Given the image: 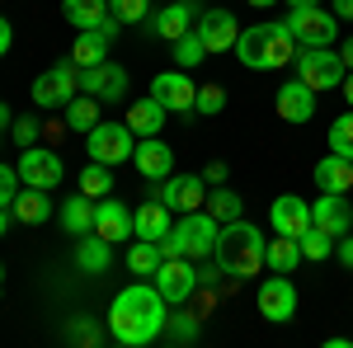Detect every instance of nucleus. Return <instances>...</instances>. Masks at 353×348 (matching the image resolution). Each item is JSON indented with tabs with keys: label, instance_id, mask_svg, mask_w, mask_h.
I'll use <instances>...</instances> for the list:
<instances>
[{
	"label": "nucleus",
	"instance_id": "obj_1",
	"mask_svg": "<svg viewBox=\"0 0 353 348\" xmlns=\"http://www.w3.org/2000/svg\"><path fill=\"white\" fill-rule=\"evenodd\" d=\"M165 306H170V301L156 292V283H132V287H123L109 306V334L123 348L156 344L165 334V320H170Z\"/></svg>",
	"mask_w": 353,
	"mask_h": 348
},
{
	"label": "nucleus",
	"instance_id": "obj_2",
	"mask_svg": "<svg viewBox=\"0 0 353 348\" xmlns=\"http://www.w3.org/2000/svg\"><path fill=\"white\" fill-rule=\"evenodd\" d=\"M264 231L254 226V221H245V216H236V221H226L217 236V249H212V259H217V268L226 273V278H254L259 268H264Z\"/></svg>",
	"mask_w": 353,
	"mask_h": 348
},
{
	"label": "nucleus",
	"instance_id": "obj_3",
	"mask_svg": "<svg viewBox=\"0 0 353 348\" xmlns=\"http://www.w3.org/2000/svg\"><path fill=\"white\" fill-rule=\"evenodd\" d=\"M297 52L301 48H297V38H292L288 24H250L236 38V57L250 71H278V66L297 61Z\"/></svg>",
	"mask_w": 353,
	"mask_h": 348
},
{
	"label": "nucleus",
	"instance_id": "obj_4",
	"mask_svg": "<svg viewBox=\"0 0 353 348\" xmlns=\"http://www.w3.org/2000/svg\"><path fill=\"white\" fill-rule=\"evenodd\" d=\"M217 236H221V221L208 207H198V212H184L179 226H170V236L161 240V254L165 259H212V249H217Z\"/></svg>",
	"mask_w": 353,
	"mask_h": 348
},
{
	"label": "nucleus",
	"instance_id": "obj_5",
	"mask_svg": "<svg viewBox=\"0 0 353 348\" xmlns=\"http://www.w3.org/2000/svg\"><path fill=\"white\" fill-rule=\"evenodd\" d=\"M85 151L90 161H104V165H128L137 151V132L128 123H94L85 132Z\"/></svg>",
	"mask_w": 353,
	"mask_h": 348
},
{
	"label": "nucleus",
	"instance_id": "obj_6",
	"mask_svg": "<svg viewBox=\"0 0 353 348\" xmlns=\"http://www.w3.org/2000/svg\"><path fill=\"white\" fill-rule=\"evenodd\" d=\"M76 90H81V66L66 57V61H57L52 71H43L33 81V104L38 108H66L76 99Z\"/></svg>",
	"mask_w": 353,
	"mask_h": 348
},
{
	"label": "nucleus",
	"instance_id": "obj_7",
	"mask_svg": "<svg viewBox=\"0 0 353 348\" xmlns=\"http://www.w3.org/2000/svg\"><path fill=\"white\" fill-rule=\"evenodd\" d=\"M283 24L292 28V38H297V48H330L334 38H339V19L321 10V5H306V10H288V19Z\"/></svg>",
	"mask_w": 353,
	"mask_h": 348
},
{
	"label": "nucleus",
	"instance_id": "obj_8",
	"mask_svg": "<svg viewBox=\"0 0 353 348\" xmlns=\"http://www.w3.org/2000/svg\"><path fill=\"white\" fill-rule=\"evenodd\" d=\"M344 71H349L344 57L330 52V48H301L297 52V76L311 85L316 94H321V90H339V85H344Z\"/></svg>",
	"mask_w": 353,
	"mask_h": 348
},
{
	"label": "nucleus",
	"instance_id": "obj_9",
	"mask_svg": "<svg viewBox=\"0 0 353 348\" xmlns=\"http://www.w3.org/2000/svg\"><path fill=\"white\" fill-rule=\"evenodd\" d=\"M151 283H156V292L170 301V306H184L193 292H198V268H193V259H161V268L151 273Z\"/></svg>",
	"mask_w": 353,
	"mask_h": 348
},
{
	"label": "nucleus",
	"instance_id": "obj_10",
	"mask_svg": "<svg viewBox=\"0 0 353 348\" xmlns=\"http://www.w3.org/2000/svg\"><path fill=\"white\" fill-rule=\"evenodd\" d=\"M259 316L273 325H288L292 316H297V287L288 283V273H273V278H264L259 283Z\"/></svg>",
	"mask_w": 353,
	"mask_h": 348
},
{
	"label": "nucleus",
	"instance_id": "obj_11",
	"mask_svg": "<svg viewBox=\"0 0 353 348\" xmlns=\"http://www.w3.org/2000/svg\"><path fill=\"white\" fill-rule=\"evenodd\" d=\"M19 179L24 184H33V188H57L61 184V156H57L52 146H24V156H19Z\"/></svg>",
	"mask_w": 353,
	"mask_h": 348
},
{
	"label": "nucleus",
	"instance_id": "obj_12",
	"mask_svg": "<svg viewBox=\"0 0 353 348\" xmlns=\"http://www.w3.org/2000/svg\"><path fill=\"white\" fill-rule=\"evenodd\" d=\"M81 90L94 94L99 104H118L128 94V71L118 61H99V66H81Z\"/></svg>",
	"mask_w": 353,
	"mask_h": 348
},
{
	"label": "nucleus",
	"instance_id": "obj_13",
	"mask_svg": "<svg viewBox=\"0 0 353 348\" xmlns=\"http://www.w3.org/2000/svg\"><path fill=\"white\" fill-rule=\"evenodd\" d=\"M161 203L170 212H198V207H208V179L203 174H170L161 188Z\"/></svg>",
	"mask_w": 353,
	"mask_h": 348
},
{
	"label": "nucleus",
	"instance_id": "obj_14",
	"mask_svg": "<svg viewBox=\"0 0 353 348\" xmlns=\"http://www.w3.org/2000/svg\"><path fill=\"white\" fill-rule=\"evenodd\" d=\"M269 221L278 236H306L311 231V203H301L297 193H283V198H273L269 203Z\"/></svg>",
	"mask_w": 353,
	"mask_h": 348
},
{
	"label": "nucleus",
	"instance_id": "obj_15",
	"mask_svg": "<svg viewBox=\"0 0 353 348\" xmlns=\"http://www.w3.org/2000/svg\"><path fill=\"white\" fill-rule=\"evenodd\" d=\"M193 28L203 33L208 52H231V48H236V38H241V24H236V14H231V10H203Z\"/></svg>",
	"mask_w": 353,
	"mask_h": 348
},
{
	"label": "nucleus",
	"instance_id": "obj_16",
	"mask_svg": "<svg viewBox=\"0 0 353 348\" xmlns=\"http://www.w3.org/2000/svg\"><path fill=\"white\" fill-rule=\"evenodd\" d=\"M151 94L161 99L170 113H193V99H198V85L184 76V71H161L151 81Z\"/></svg>",
	"mask_w": 353,
	"mask_h": 348
},
{
	"label": "nucleus",
	"instance_id": "obj_17",
	"mask_svg": "<svg viewBox=\"0 0 353 348\" xmlns=\"http://www.w3.org/2000/svg\"><path fill=\"white\" fill-rule=\"evenodd\" d=\"M278 118L283 123H311L316 118V90L301 81V76L278 90Z\"/></svg>",
	"mask_w": 353,
	"mask_h": 348
},
{
	"label": "nucleus",
	"instance_id": "obj_18",
	"mask_svg": "<svg viewBox=\"0 0 353 348\" xmlns=\"http://www.w3.org/2000/svg\"><path fill=\"white\" fill-rule=\"evenodd\" d=\"M132 165L146 174V179H170V170H174V151L165 146L161 136H137Z\"/></svg>",
	"mask_w": 353,
	"mask_h": 348
},
{
	"label": "nucleus",
	"instance_id": "obj_19",
	"mask_svg": "<svg viewBox=\"0 0 353 348\" xmlns=\"http://www.w3.org/2000/svg\"><path fill=\"white\" fill-rule=\"evenodd\" d=\"M311 226L330 231L334 240H339V236H349V231H353V207L344 203V193H325V198L311 207Z\"/></svg>",
	"mask_w": 353,
	"mask_h": 348
},
{
	"label": "nucleus",
	"instance_id": "obj_20",
	"mask_svg": "<svg viewBox=\"0 0 353 348\" xmlns=\"http://www.w3.org/2000/svg\"><path fill=\"white\" fill-rule=\"evenodd\" d=\"M52 188H33L24 184L19 193H14V203H10V212H14V221H24V226H43L48 216H52V198H48Z\"/></svg>",
	"mask_w": 353,
	"mask_h": 348
},
{
	"label": "nucleus",
	"instance_id": "obj_21",
	"mask_svg": "<svg viewBox=\"0 0 353 348\" xmlns=\"http://www.w3.org/2000/svg\"><path fill=\"white\" fill-rule=\"evenodd\" d=\"M94 236H104L109 245H118V240H128L132 236V212L123 207V203H94Z\"/></svg>",
	"mask_w": 353,
	"mask_h": 348
},
{
	"label": "nucleus",
	"instance_id": "obj_22",
	"mask_svg": "<svg viewBox=\"0 0 353 348\" xmlns=\"http://www.w3.org/2000/svg\"><path fill=\"white\" fill-rule=\"evenodd\" d=\"M198 14H203V10H198L193 0H174V5H165L161 14H156V33H161L165 43H174V38H184V33L198 24Z\"/></svg>",
	"mask_w": 353,
	"mask_h": 348
},
{
	"label": "nucleus",
	"instance_id": "obj_23",
	"mask_svg": "<svg viewBox=\"0 0 353 348\" xmlns=\"http://www.w3.org/2000/svg\"><path fill=\"white\" fill-rule=\"evenodd\" d=\"M170 207H165L161 198H151V203H141L132 212V231H137V240H165L170 236Z\"/></svg>",
	"mask_w": 353,
	"mask_h": 348
},
{
	"label": "nucleus",
	"instance_id": "obj_24",
	"mask_svg": "<svg viewBox=\"0 0 353 348\" xmlns=\"http://www.w3.org/2000/svg\"><path fill=\"white\" fill-rule=\"evenodd\" d=\"M316 188L321 193H349L353 188V161L330 151L325 161H316Z\"/></svg>",
	"mask_w": 353,
	"mask_h": 348
},
{
	"label": "nucleus",
	"instance_id": "obj_25",
	"mask_svg": "<svg viewBox=\"0 0 353 348\" xmlns=\"http://www.w3.org/2000/svg\"><path fill=\"white\" fill-rule=\"evenodd\" d=\"M165 113H170V108H165L156 94H146V99H137V104L128 108V127H132L137 136H161Z\"/></svg>",
	"mask_w": 353,
	"mask_h": 348
},
{
	"label": "nucleus",
	"instance_id": "obj_26",
	"mask_svg": "<svg viewBox=\"0 0 353 348\" xmlns=\"http://www.w3.org/2000/svg\"><path fill=\"white\" fill-rule=\"evenodd\" d=\"M61 231L76 236V240L94 231V198H90V193H76V198L61 203Z\"/></svg>",
	"mask_w": 353,
	"mask_h": 348
},
{
	"label": "nucleus",
	"instance_id": "obj_27",
	"mask_svg": "<svg viewBox=\"0 0 353 348\" xmlns=\"http://www.w3.org/2000/svg\"><path fill=\"white\" fill-rule=\"evenodd\" d=\"M109 33L104 28H81V38H76V48H71V61L76 66H99V61H109Z\"/></svg>",
	"mask_w": 353,
	"mask_h": 348
},
{
	"label": "nucleus",
	"instance_id": "obj_28",
	"mask_svg": "<svg viewBox=\"0 0 353 348\" xmlns=\"http://www.w3.org/2000/svg\"><path fill=\"white\" fill-rule=\"evenodd\" d=\"M76 264H81L85 273H104V268L113 264V245L90 231V236H81V245H76Z\"/></svg>",
	"mask_w": 353,
	"mask_h": 348
},
{
	"label": "nucleus",
	"instance_id": "obj_29",
	"mask_svg": "<svg viewBox=\"0 0 353 348\" xmlns=\"http://www.w3.org/2000/svg\"><path fill=\"white\" fill-rule=\"evenodd\" d=\"M264 264L273 268V273H292V268L301 264V240L297 236H278V240L264 245Z\"/></svg>",
	"mask_w": 353,
	"mask_h": 348
},
{
	"label": "nucleus",
	"instance_id": "obj_30",
	"mask_svg": "<svg viewBox=\"0 0 353 348\" xmlns=\"http://www.w3.org/2000/svg\"><path fill=\"white\" fill-rule=\"evenodd\" d=\"M61 14L76 28H99L109 19V0H61Z\"/></svg>",
	"mask_w": 353,
	"mask_h": 348
},
{
	"label": "nucleus",
	"instance_id": "obj_31",
	"mask_svg": "<svg viewBox=\"0 0 353 348\" xmlns=\"http://www.w3.org/2000/svg\"><path fill=\"white\" fill-rule=\"evenodd\" d=\"M99 123V99L94 94H76L71 104H66V127L71 132H90Z\"/></svg>",
	"mask_w": 353,
	"mask_h": 348
},
{
	"label": "nucleus",
	"instance_id": "obj_32",
	"mask_svg": "<svg viewBox=\"0 0 353 348\" xmlns=\"http://www.w3.org/2000/svg\"><path fill=\"white\" fill-rule=\"evenodd\" d=\"M161 240H137L132 249H128V268H132L137 278H151L156 268H161Z\"/></svg>",
	"mask_w": 353,
	"mask_h": 348
},
{
	"label": "nucleus",
	"instance_id": "obj_33",
	"mask_svg": "<svg viewBox=\"0 0 353 348\" xmlns=\"http://www.w3.org/2000/svg\"><path fill=\"white\" fill-rule=\"evenodd\" d=\"M208 212H212L221 226H226V221H236V216L245 212V203H241V193H231L226 184H217L212 193H208Z\"/></svg>",
	"mask_w": 353,
	"mask_h": 348
},
{
	"label": "nucleus",
	"instance_id": "obj_34",
	"mask_svg": "<svg viewBox=\"0 0 353 348\" xmlns=\"http://www.w3.org/2000/svg\"><path fill=\"white\" fill-rule=\"evenodd\" d=\"M81 193H90V198H109L113 193V170L104 161H90L81 170Z\"/></svg>",
	"mask_w": 353,
	"mask_h": 348
},
{
	"label": "nucleus",
	"instance_id": "obj_35",
	"mask_svg": "<svg viewBox=\"0 0 353 348\" xmlns=\"http://www.w3.org/2000/svg\"><path fill=\"white\" fill-rule=\"evenodd\" d=\"M198 334H203V316L179 311V316H170V320H165V339H170V344H193Z\"/></svg>",
	"mask_w": 353,
	"mask_h": 348
},
{
	"label": "nucleus",
	"instance_id": "obj_36",
	"mask_svg": "<svg viewBox=\"0 0 353 348\" xmlns=\"http://www.w3.org/2000/svg\"><path fill=\"white\" fill-rule=\"evenodd\" d=\"M203 57H208V43H203V33H198V28H189L184 38H174V61H179V71L198 66Z\"/></svg>",
	"mask_w": 353,
	"mask_h": 348
},
{
	"label": "nucleus",
	"instance_id": "obj_37",
	"mask_svg": "<svg viewBox=\"0 0 353 348\" xmlns=\"http://www.w3.org/2000/svg\"><path fill=\"white\" fill-rule=\"evenodd\" d=\"M330 254H334V236H330V231H321V226H311V231L301 236V259L321 264V259H330Z\"/></svg>",
	"mask_w": 353,
	"mask_h": 348
},
{
	"label": "nucleus",
	"instance_id": "obj_38",
	"mask_svg": "<svg viewBox=\"0 0 353 348\" xmlns=\"http://www.w3.org/2000/svg\"><path fill=\"white\" fill-rule=\"evenodd\" d=\"M61 339H66V344H85V348H94L99 339H104V329H99L94 320H85V316H71V320H66V329H61Z\"/></svg>",
	"mask_w": 353,
	"mask_h": 348
},
{
	"label": "nucleus",
	"instance_id": "obj_39",
	"mask_svg": "<svg viewBox=\"0 0 353 348\" xmlns=\"http://www.w3.org/2000/svg\"><path fill=\"white\" fill-rule=\"evenodd\" d=\"M330 151L344 156V161H353V108L344 113V118L330 123Z\"/></svg>",
	"mask_w": 353,
	"mask_h": 348
},
{
	"label": "nucleus",
	"instance_id": "obj_40",
	"mask_svg": "<svg viewBox=\"0 0 353 348\" xmlns=\"http://www.w3.org/2000/svg\"><path fill=\"white\" fill-rule=\"evenodd\" d=\"M109 14L118 24H141L151 14V0H109Z\"/></svg>",
	"mask_w": 353,
	"mask_h": 348
},
{
	"label": "nucleus",
	"instance_id": "obj_41",
	"mask_svg": "<svg viewBox=\"0 0 353 348\" xmlns=\"http://www.w3.org/2000/svg\"><path fill=\"white\" fill-rule=\"evenodd\" d=\"M193 108H198V113H221V108H226V90H221V85H198Z\"/></svg>",
	"mask_w": 353,
	"mask_h": 348
},
{
	"label": "nucleus",
	"instance_id": "obj_42",
	"mask_svg": "<svg viewBox=\"0 0 353 348\" xmlns=\"http://www.w3.org/2000/svg\"><path fill=\"white\" fill-rule=\"evenodd\" d=\"M19 170H10V165H0V207H10L14 203V193H19Z\"/></svg>",
	"mask_w": 353,
	"mask_h": 348
},
{
	"label": "nucleus",
	"instance_id": "obj_43",
	"mask_svg": "<svg viewBox=\"0 0 353 348\" xmlns=\"http://www.w3.org/2000/svg\"><path fill=\"white\" fill-rule=\"evenodd\" d=\"M38 132H43V123H38V118H14V141H19V146H33Z\"/></svg>",
	"mask_w": 353,
	"mask_h": 348
},
{
	"label": "nucleus",
	"instance_id": "obj_44",
	"mask_svg": "<svg viewBox=\"0 0 353 348\" xmlns=\"http://www.w3.org/2000/svg\"><path fill=\"white\" fill-rule=\"evenodd\" d=\"M334 254H339V264H344V268H353V231L334 240Z\"/></svg>",
	"mask_w": 353,
	"mask_h": 348
},
{
	"label": "nucleus",
	"instance_id": "obj_45",
	"mask_svg": "<svg viewBox=\"0 0 353 348\" xmlns=\"http://www.w3.org/2000/svg\"><path fill=\"white\" fill-rule=\"evenodd\" d=\"M203 179H208L212 188H217V184H226V161H212L208 170H203Z\"/></svg>",
	"mask_w": 353,
	"mask_h": 348
},
{
	"label": "nucleus",
	"instance_id": "obj_46",
	"mask_svg": "<svg viewBox=\"0 0 353 348\" xmlns=\"http://www.w3.org/2000/svg\"><path fill=\"white\" fill-rule=\"evenodd\" d=\"M10 43H14V28H10V19L0 14V57L10 52Z\"/></svg>",
	"mask_w": 353,
	"mask_h": 348
},
{
	"label": "nucleus",
	"instance_id": "obj_47",
	"mask_svg": "<svg viewBox=\"0 0 353 348\" xmlns=\"http://www.w3.org/2000/svg\"><path fill=\"white\" fill-rule=\"evenodd\" d=\"M43 132H48V146H52V141H61L71 127H66V123H43Z\"/></svg>",
	"mask_w": 353,
	"mask_h": 348
},
{
	"label": "nucleus",
	"instance_id": "obj_48",
	"mask_svg": "<svg viewBox=\"0 0 353 348\" xmlns=\"http://www.w3.org/2000/svg\"><path fill=\"white\" fill-rule=\"evenodd\" d=\"M334 19H353V0H334Z\"/></svg>",
	"mask_w": 353,
	"mask_h": 348
},
{
	"label": "nucleus",
	"instance_id": "obj_49",
	"mask_svg": "<svg viewBox=\"0 0 353 348\" xmlns=\"http://www.w3.org/2000/svg\"><path fill=\"white\" fill-rule=\"evenodd\" d=\"M339 57H344V66H349V71H353V38H349V43H344V48H339Z\"/></svg>",
	"mask_w": 353,
	"mask_h": 348
},
{
	"label": "nucleus",
	"instance_id": "obj_50",
	"mask_svg": "<svg viewBox=\"0 0 353 348\" xmlns=\"http://www.w3.org/2000/svg\"><path fill=\"white\" fill-rule=\"evenodd\" d=\"M10 221H14V212H10V207H0V236L10 231Z\"/></svg>",
	"mask_w": 353,
	"mask_h": 348
},
{
	"label": "nucleus",
	"instance_id": "obj_51",
	"mask_svg": "<svg viewBox=\"0 0 353 348\" xmlns=\"http://www.w3.org/2000/svg\"><path fill=\"white\" fill-rule=\"evenodd\" d=\"M344 99H349V108H353V71H344Z\"/></svg>",
	"mask_w": 353,
	"mask_h": 348
},
{
	"label": "nucleus",
	"instance_id": "obj_52",
	"mask_svg": "<svg viewBox=\"0 0 353 348\" xmlns=\"http://www.w3.org/2000/svg\"><path fill=\"white\" fill-rule=\"evenodd\" d=\"M10 123H14V113H10V108L0 104V127H10Z\"/></svg>",
	"mask_w": 353,
	"mask_h": 348
},
{
	"label": "nucleus",
	"instance_id": "obj_53",
	"mask_svg": "<svg viewBox=\"0 0 353 348\" xmlns=\"http://www.w3.org/2000/svg\"><path fill=\"white\" fill-rule=\"evenodd\" d=\"M306 5H321V0H288V10H306Z\"/></svg>",
	"mask_w": 353,
	"mask_h": 348
},
{
	"label": "nucleus",
	"instance_id": "obj_54",
	"mask_svg": "<svg viewBox=\"0 0 353 348\" xmlns=\"http://www.w3.org/2000/svg\"><path fill=\"white\" fill-rule=\"evenodd\" d=\"M250 5H254V10H269V5H278V0H250Z\"/></svg>",
	"mask_w": 353,
	"mask_h": 348
},
{
	"label": "nucleus",
	"instance_id": "obj_55",
	"mask_svg": "<svg viewBox=\"0 0 353 348\" xmlns=\"http://www.w3.org/2000/svg\"><path fill=\"white\" fill-rule=\"evenodd\" d=\"M0 287H5V264H0Z\"/></svg>",
	"mask_w": 353,
	"mask_h": 348
}]
</instances>
